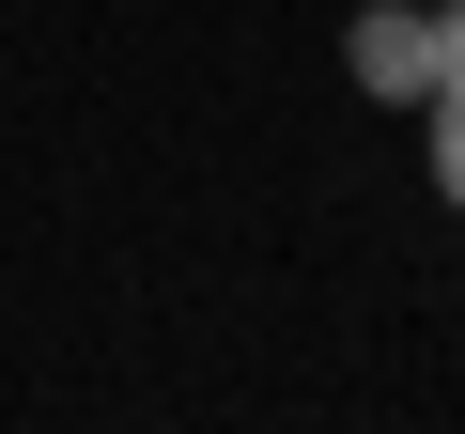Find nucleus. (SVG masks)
<instances>
[{"label": "nucleus", "mask_w": 465, "mask_h": 434, "mask_svg": "<svg viewBox=\"0 0 465 434\" xmlns=\"http://www.w3.org/2000/svg\"><path fill=\"white\" fill-rule=\"evenodd\" d=\"M341 78H357L372 109H434V0H357Z\"/></svg>", "instance_id": "nucleus-1"}, {"label": "nucleus", "mask_w": 465, "mask_h": 434, "mask_svg": "<svg viewBox=\"0 0 465 434\" xmlns=\"http://www.w3.org/2000/svg\"><path fill=\"white\" fill-rule=\"evenodd\" d=\"M419 171H434V202L465 217V78H450V94L419 109Z\"/></svg>", "instance_id": "nucleus-2"}, {"label": "nucleus", "mask_w": 465, "mask_h": 434, "mask_svg": "<svg viewBox=\"0 0 465 434\" xmlns=\"http://www.w3.org/2000/svg\"><path fill=\"white\" fill-rule=\"evenodd\" d=\"M465 78V0H434V94Z\"/></svg>", "instance_id": "nucleus-3"}]
</instances>
